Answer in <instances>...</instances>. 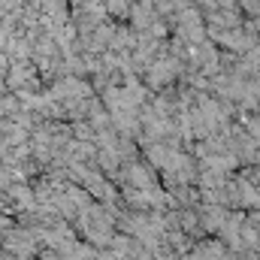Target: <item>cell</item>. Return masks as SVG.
<instances>
[{
	"label": "cell",
	"instance_id": "1",
	"mask_svg": "<svg viewBox=\"0 0 260 260\" xmlns=\"http://www.w3.org/2000/svg\"><path fill=\"white\" fill-rule=\"evenodd\" d=\"M76 221H79V227H82L85 242H91V245L103 248V245H109V242H112V236H115L118 212H112L106 203H91V206L76 218Z\"/></svg>",
	"mask_w": 260,
	"mask_h": 260
},
{
	"label": "cell",
	"instance_id": "2",
	"mask_svg": "<svg viewBox=\"0 0 260 260\" xmlns=\"http://www.w3.org/2000/svg\"><path fill=\"white\" fill-rule=\"evenodd\" d=\"M37 242H40V233L37 227H9L3 233V251L15 254V257H34L37 254Z\"/></svg>",
	"mask_w": 260,
	"mask_h": 260
},
{
	"label": "cell",
	"instance_id": "3",
	"mask_svg": "<svg viewBox=\"0 0 260 260\" xmlns=\"http://www.w3.org/2000/svg\"><path fill=\"white\" fill-rule=\"evenodd\" d=\"M6 85H9L12 91H18L21 97L30 94V91L37 88V70H34V64H27V61H12L9 73H6Z\"/></svg>",
	"mask_w": 260,
	"mask_h": 260
},
{
	"label": "cell",
	"instance_id": "4",
	"mask_svg": "<svg viewBox=\"0 0 260 260\" xmlns=\"http://www.w3.org/2000/svg\"><path fill=\"white\" fill-rule=\"evenodd\" d=\"M173 73H176V67L170 64V61H157V64L148 70V82H151L154 88H164V85L173 79Z\"/></svg>",
	"mask_w": 260,
	"mask_h": 260
},
{
	"label": "cell",
	"instance_id": "5",
	"mask_svg": "<svg viewBox=\"0 0 260 260\" xmlns=\"http://www.w3.org/2000/svg\"><path fill=\"white\" fill-rule=\"evenodd\" d=\"M9 227H12V215H9V206L0 200V236H3Z\"/></svg>",
	"mask_w": 260,
	"mask_h": 260
}]
</instances>
